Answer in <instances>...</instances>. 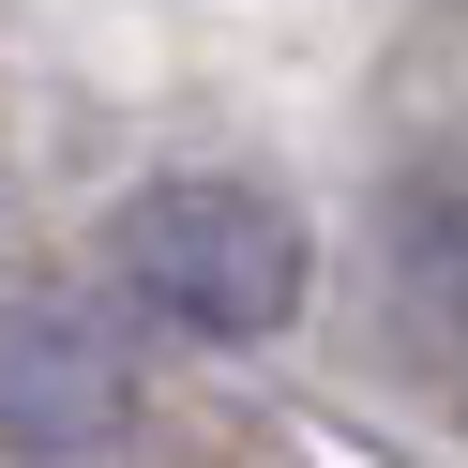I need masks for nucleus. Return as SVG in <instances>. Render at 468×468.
I'll return each mask as SVG.
<instances>
[{
  "instance_id": "3",
  "label": "nucleus",
  "mask_w": 468,
  "mask_h": 468,
  "mask_svg": "<svg viewBox=\"0 0 468 468\" xmlns=\"http://www.w3.org/2000/svg\"><path fill=\"white\" fill-rule=\"evenodd\" d=\"M393 317L423 363H468V166L393 182Z\"/></svg>"
},
{
  "instance_id": "1",
  "label": "nucleus",
  "mask_w": 468,
  "mask_h": 468,
  "mask_svg": "<svg viewBox=\"0 0 468 468\" xmlns=\"http://www.w3.org/2000/svg\"><path fill=\"white\" fill-rule=\"evenodd\" d=\"M122 272L152 287L182 333L242 347V333H287V317H303V227L257 182H152L122 212Z\"/></svg>"
},
{
  "instance_id": "2",
  "label": "nucleus",
  "mask_w": 468,
  "mask_h": 468,
  "mask_svg": "<svg viewBox=\"0 0 468 468\" xmlns=\"http://www.w3.org/2000/svg\"><path fill=\"white\" fill-rule=\"evenodd\" d=\"M122 423V363L76 317H0V438L16 453H91Z\"/></svg>"
}]
</instances>
